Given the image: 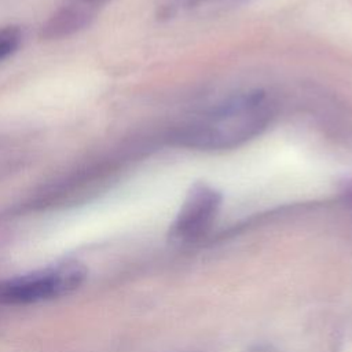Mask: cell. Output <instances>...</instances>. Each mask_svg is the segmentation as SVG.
<instances>
[{
    "mask_svg": "<svg viewBox=\"0 0 352 352\" xmlns=\"http://www.w3.org/2000/svg\"><path fill=\"white\" fill-rule=\"evenodd\" d=\"M74 1H77V3H80V4H84V6L89 7V8L98 11L99 7L107 4V3L111 1V0H74Z\"/></svg>",
    "mask_w": 352,
    "mask_h": 352,
    "instance_id": "cell-6",
    "label": "cell"
},
{
    "mask_svg": "<svg viewBox=\"0 0 352 352\" xmlns=\"http://www.w3.org/2000/svg\"><path fill=\"white\" fill-rule=\"evenodd\" d=\"M271 118L270 103L263 92L239 95L220 104L204 118L184 126L180 144L202 150L238 146L258 135Z\"/></svg>",
    "mask_w": 352,
    "mask_h": 352,
    "instance_id": "cell-1",
    "label": "cell"
},
{
    "mask_svg": "<svg viewBox=\"0 0 352 352\" xmlns=\"http://www.w3.org/2000/svg\"><path fill=\"white\" fill-rule=\"evenodd\" d=\"M221 194L205 183H195L169 228V238L177 243H191L204 236L212 227Z\"/></svg>",
    "mask_w": 352,
    "mask_h": 352,
    "instance_id": "cell-3",
    "label": "cell"
},
{
    "mask_svg": "<svg viewBox=\"0 0 352 352\" xmlns=\"http://www.w3.org/2000/svg\"><path fill=\"white\" fill-rule=\"evenodd\" d=\"M96 10L72 0L69 4L58 8L40 28L38 37L45 41L62 40L70 37L92 23Z\"/></svg>",
    "mask_w": 352,
    "mask_h": 352,
    "instance_id": "cell-4",
    "label": "cell"
},
{
    "mask_svg": "<svg viewBox=\"0 0 352 352\" xmlns=\"http://www.w3.org/2000/svg\"><path fill=\"white\" fill-rule=\"evenodd\" d=\"M245 352H278L275 348H272L271 345H253L249 349H246Z\"/></svg>",
    "mask_w": 352,
    "mask_h": 352,
    "instance_id": "cell-7",
    "label": "cell"
},
{
    "mask_svg": "<svg viewBox=\"0 0 352 352\" xmlns=\"http://www.w3.org/2000/svg\"><path fill=\"white\" fill-rule=\"evenodd\" d=\"M22 43V30L16 25L0 28V62L11 56Z\"/></svg>",
    "mask_w": 352,
    "mask_h": 352,
    "instance_id": "cell-5",
    "label": "cell"
},
{
    "mask_svg": "<svg viewBox=\"0 0 352 352\" xmlns=\"http://www.w3.org/2000/svg\"><path fill=\"white\" fill-rule=\"evenodd\" d=\"M87 267L66 260L45 268L0 280V304L22 305L67 296L87 279Z\"/></svg>",
    "mask_w": 352,
    "mask_h": 352,
    "instance_id": "cell-2",
    "label": "cell"
}]
</instances>
